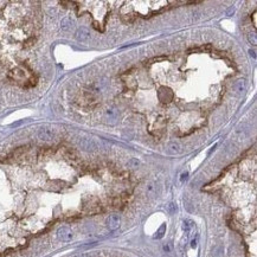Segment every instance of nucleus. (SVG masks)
<instances>
[{"mask_svg":"<svg viewBox=\"0 0 257 257\" xmlns=\"http://www.w3.org/2000/svg\"><path fill=\"white\" fill-rule=\"evenodd\" d=\"M37 138L39 139L40 141H50L55 138V132L50 127L43 126L37 131Z\"/></svg>","mask_w":257,"mask_h":257,"instance_id":"1","label":"nucleus"},{"mask_svg":"<svg viewBox=\"0 0 257 257\" xmlns=\"http://www.w3.org/2000/svg\"><path fill=\"white\" fill-rule=\"evenodd\" d=\"M146 193H147L148 196H154V193H155V184H154V183L148 184L147 190H146Z\"/></svg>","mask_w":257,"mask_h":257,"instance_id":"11","label":"nucleus"},{"mask_svg":"<svg viewBox=\"0 0 257 257\" xmlns=\"http://www.w3.org/2000/svg\"><path fill=\"white\" fill-rule=\"evenodd\" d=\"M249 53H250V56H252V57H254V58H256V55H255V51H249Z\"/></svg>","mask_w":257,"mask_h":257,"instance_id":"18","label":"nucleus"},{"mask_svg":"<svg viewBox=\"0 0 257 257\" xmlns=\"http://www.w3.org/2000/svg\"><path fill=\"white\" fill-rule=\"evenodd\" d=\"M117 117H119V113H117V110H115V109H107L106 110V120L108 123H112V125H114L115 122H116V120H117Z\"/></svg>","mask_w":257,"mask_h":257,"instance_id":"6","label":"nucleus"},{"mask_svg":"<svg viewBox=\"0 0 257 257\" xmlns=\"http://www.w3.org/2000/svg\"><path fill=\"white\" fill-rule=\"evenodd\" d=\"M78 146L81 149L86 152H95L97 151V145L96 142L89 138H81L78 140Z\"/></svg>","mask_w":257,"mask_h":257,"instance_id":"2","label":"nucleus"},{"mask_svg":"<svg viewBox=\"0 0 257 257\" xmlns=\"http://www.w3.org/2000/svg\"><path fill=\"white\" fill-rule=\"evenodd\" d=\"M166 230V225H161L160 226V229L158 230V232H157V236H155V238H161L162 236H164V232H165Z\"/></svg>","mask_w":257,"mask_h":257,"instance_id":"14","label":"nucleus"},{"mask_svg":"<svg viewBox=\"0 0 257 257\" xmlns=\"http://www.w3.org/2000/svg\"><path fill=\"white\" fill-rule=\"evenodd\" d=\"M167 151L172 153V154H178L181 152V145L180 142L177 141V140H173V141H170L168 145H167Z\"/></svg>","mask_w":257,"mask_h":257,"instance_id":"7","label":"nucleus"},{"mask_svg":"<svg viewBox=\"0 0 257 257\" xmlns=\"http://www.w3.org/2000/svg\"><path fill=\"white\" fill-rule=\"evenodd\" d=\"M139 165H140V161H139L138 159H134V158L131 159V160L127 162V166L131 167V168H136Z\"/></svg>","mask_w":257,"mask_h":257,"instance_id":"12","label":"nucleus"},{"mask_svg":"<svg viewBox=\"0 0 257 257\" xmlns=\"http://www.w3.org/2000/svg\"><path fill=\"white\" fill-rule=\"evenodd\" d=\"M187 178H188V172H184V173L181 174V177H180V181L184 183V181L187 180Z\"/></svg>","mask_w":257,"mask_h":257,"instance_id":"15","label":"nucleus"},{"mask_svg":"<svg viewBox=\"0 0 257 257\" xmlns=\"http://www.w3.org/2000/svg\"><path fill=\"white\" fill-rule=\"evenodd\" d=\"M73 25V19H71V18H69V17L64 18V19L62 20V23H60V27H62V30H63V31H69V30H71Z\"/></svg>","mask_w":257,"mask_h":257,"instance_id":"9","label":"nucleus"},{"mask_svg":"<svg viewBox=\"0 0 257 257\" xmlns=\"http://www.w3.org/2000/svg\"><path fill=\"white\" fill-rule=\"evenodd\" d=\"M192 228H193V223H192L191 220H188V219L184 220V223H183V229H184L185 232H190V230H191Z\"/></svg>","mask_w":257,"mask_h":257,"instance_id":"10","label":"nucleus"},{"mask_svg":"<svg viewBox=\"0 0 257 257\" xmlns=\"http://www.w3.org/2000/svg\"><path fill=\"white\" fill-rule=\"evenodd\" d=\"M106 224L108 226V229L116 230V229H119L120 225H121V218L117 215H112V216H109V217L107 218Z\"/></svg>","mask_w":257,"mask_h":257,"instance_id":"4","label":"nucleus"},{"mask_svg":"<svg viewBox=\"0 0 257 257\" xmlns=\"http://www.w3.org/2000/svg\"><path fill=\"white\" fill-rule=\"evenodd\" d=\"M248 40L250 42L252 45H256L257 44V39H256V33L252 32V33H249L248 34Z\"/></svg>","mask_w":257,"mask_h":257,"instance_id":"13","label":"nucleus"},{"mask_svg":"<svg viewBox=\"0 0 257 257\" xmlns=\"http://www.w3.org/2000/svg\"><path fill=\"white\" fill-rule=\"evenodd\" d=\"M233 88H235V91L237 92V94H242V92L246 89V81L245 79H238L237 82L235 83V86H233Z\"/></svg>","mask_w":257,"mask_h":257,"instance_id":"8","label":"nucleus"},{"mask_svg":"<svg viewBox=\"0 0 257 257\" xmlns=\"http://www.w3.org/2000/svg\"><path fill=\"white\" fill-rule=\"evenodd\" d=\"M177 207H174V204H170V211L171 212H174V210H175Z\"/></svg>","mask_w":257,"mask_h":257,"instance_id":"17","label":"nucleus"},{"mask_svg":"<svg viewBox=\"0 0 257 257\" xmlns=\"http://www.w3.org/2000/svg\"><path fill=\"white\" fill-rule=\"evenodd\" d=\"M57 237H58V239L62 241V242H70V241L73 238V233L69 228L62 226V228H60V229L57 230Z\"/></svg>","mask_w":257,"mask_h":257,"instance_id":"3","label":"nucleus"},{"mask_svg":"<svg viewBox=\"0 0 257 257\" xmlns=\"http://www.w3.org/2000/svg\"><path fill=\"white\" fill-rule=\"evenodd\" d=\"M75 37L78 42H86V40L90 39V32L86 27H79L75 33Z\"/></svg>","mask_w":257,"mask_h":257,"instance_id":"5","label":"nucleus"},{"mask_svg":"<svg viewBox=\"0 0 257 257\" xmlns=\"http://www.w3.org/2000/svg\"><path fill=\"white\" fill-rule=\"evenodd\" d=\"M191 246L192 248H196V246H197V238H196V239H192Z\"/></svg>","mask_w":257,"mask_h":257,"instance_id":"16","label":"nucleus"}]
</instances>
